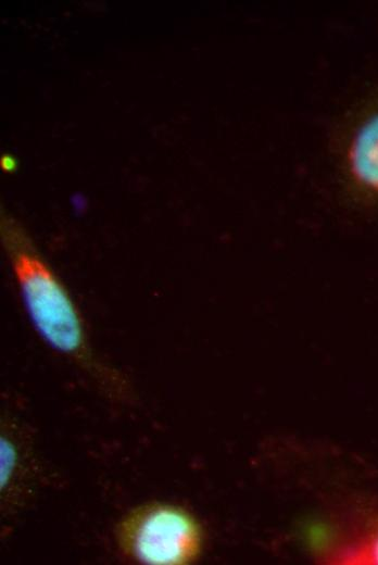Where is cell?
I'll return each instance as SVG.
<instances>
[{"mask_svg": "<svg viewBox=\"0 0 378 565\" xmlns=\"http://www.w3.org/2000/svg\"><path fill=\"white\" fill-rule=\"evenodd\" d=\"M1 238L23 303L40 337L59 352L87 363L81 321L63 284L12 218H2Z\"/></svg>", "mask_w": 378, "mask_h": 565, "instance_id": "obj_1", "label": "cell"}, {"mask_svg": "<svg viewBox=\"0 0 378 565\" xmlns=\"http://www.w3.org/2000/svg\"><path fill=\"white\" fill-rule=\"evenodd\" d=\"M118 542L130 557L144 564L184 565L201 549V531L186 511L150 504L133 511L119 525Z\"/></svg>", "mask_w": 378, "mask_h": 565, "instance_id": "obj_2", "label": "cell"}, {"mask_svg": "<svg viewBox=\"0 0 378 565\" xmlns=\"http://www.w3.org/2000/svg\"><path fill=\"white\" fill-rule=\"evenodd\" d=\"M343 168L352 198L378 206V95L356 114L348 133Z\"/></svg>", "mask_w": 378, "mask_h": 565, "instance_id": "obj_3", "label": "cell"}, {"mask_svg": "<svg viewBox=\"0 0 378 565\" xmlns=\"http://www.w3.org/2000/svg\"><path fill=\"white\" fill-rule=\"evenodd\" d=\"M320 560L330 564L378 565V525L340 543H319Z\"/></svg>", "mask_w": 378, "mask_h": 565, "instance_id": "obj_4", "label": "cell"}]
</instances>
